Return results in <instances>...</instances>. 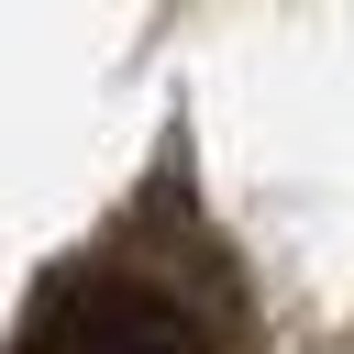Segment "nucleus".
<instances>
[{"label": "nucleus", "mask_w": 354, "mask_h": 354, "mask_svg": "<svg viewBox=\"0 0 354 354\" xmlns=\"http://www.w3.org/2000/svg\"><path fill=\"white\" fill-rule=\"evenodd\" d=\"M11 354H210V332L188 321L177 288H155L133 266H88V277H55L33 299Z\"/></svg>", "instance_id": "obj_1"}]
</instances>
